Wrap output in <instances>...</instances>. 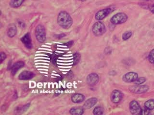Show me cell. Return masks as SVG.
I'll return each instance as SVG.
<instances>
[{
  "mask_svg": "<svg viewBox=\"0 0 154 115\" xmlns=\"http://www.w3.org/2000/svg\"><path fill=\"white\" fill-rule=\"evenodd\" d=\"M57 23L63 28L67 29L72 25L73 20L68 13L62 11L58 15Z\"/></svg>",
  "mask_w": 154,
  "mask_h": 115,
  "instance_id": "cell-1",
  "label": "cell"
},
{
  "mask_svg": "<svg viewBox=\"0 0 154 115\" xmlns=\"http://www.w3.org/2000/svg\"><path fill=\"white\" fill-rule=\"evenodd\" d=\"M35 37L39 43L45 42L46 40V32L44 25L39 24L37 26L35 29Z\"/></svg>",
  "mask_w": 154,
  "mask_h": 115,
  "instance_id": "cell-2",
  "label": "cell"
},
{
  "mask_svg": "<svg viewBox=\"0 0 154 115\" xmlns=\"http://www.w3.org/2000/svg\"><path fill=\"white\" fill-rule=\"evenodd\" d=\"M128 16L124 13H119L111 17V23L114 25H119L123 24L127 21Z\"/></svg>",
  "mask_w": 154,
  "mask_h": 115,
  "instance_id": "cell-3",
  "label": "cell"
},
{
  "mask_svg": "<svg viewBox=\"0 0 154 115\" xmlns=\"http://www.w3.org/2000/svg\"><path fill=\"white\" fill-rule=\"evenodd\" d=\"M92 30L94 35L97 37H99L102 36L106 32V26L102 22L98 21L94 24Z\"/></svg>",
  "mask_w": 154,
  "mask_h": 115,
  "instance_id": "cell-4",
  "label": "cell"
},
{
  "mask_svg": "<svg viewBox=\"0 0 154 115\" xmlns=\"http://www.w3.org/2000/svg\"><path fill=\"white\" fill-rule=\"evenodd\" d=\"M129 90L131 92L135 93H144L149 90V87L146 85H137L131 86L129 87Z\"/></svg>",
  "mask_w": 154,
  "mask_h": 115,
  "instance_id": "cell-5",
  "label": "cell"
},
{
  "mask_svg": "<svg viewBox=\"0 0 154 115\" xmlns=\"http://www.w3.org/2000/svg\"><path fill=\"white\" fill-rule=\"evenodd\" d=\"M112 10L111 8L103 9L101 10L95 14V19L97 20L100 21L103 20L106 17L108 16L112 12Z\"/></svg>",
  "mask_w": 154,
  "mask_h": 115,
  "instance_id": "cell-6",
  "label": "cell"
},
{
  "mask_svg": "<svg viewBox=\"0 0 154 115\" xmlns=\"http://www.w3.org/2000/svg\"><path fill=\"white\" fill-rule=\"evenodd\" d=\"M130 110L132 115H140L142 109L138 103L133 100L130 103Z\"/></svg>",
  "mask_w": 154,
  "mask_h": 115,
  "instance_id": "cell-7",
  "label": "cell"
},
{
  "mask_svg": "<svg viewBox=\"0 0 154 115\" xmlns=\"http://www.w3.org/2000/svg\"><path fill=\"white\" fill-rule=\"evenodd\" d=\"M88 85L94 86L97 84L99 81V77L96 73H91L88 75L86 79Z\"/></svg>",
  "mask_w": 154,
  "mask_h": 115,
  "instance_id": "cell-8",
  "label": "cell"
},
{
  "mask_svg": "<svg viewBox=\"0 0 154 115\" xmlns=\"http://www.w3.org/2000/svg\"><path fill=\"white\" fill-rule=\"evenodd\" d=\"M122 97L123 95L122 92L119 90H115L113 91L111 95V100L113 103L118 104L121 101Z\"/></svg>",
  "mask_w": 154,
  "mask_h": 115,
  "instance_id": "cell-9",
  "label": "cell"
},
{
  "mask_svg": "<svg viewBox=\"0 0 154 115\" xmlns=\"http://www.w3.org/2000/svg\"><path fill=\"white\" fill-rule=\"evenodd\" d=\"M138 74L136 72H130L125 74L123 77V80L126 83H132L138 78Z\"/></svg>",
  "mask_w": 154,
  "mask_h": 115,
  "instance_id": "cell-10",
  "label": "cell"
},
{
  "mask_svg": "<svg viewBox=\"0 0 154 115\" xmlns=\"http://www.w3.org/2000/svg\"><path fill=\"white\" fill-rule=\"evenodd\" d=\"M34 74L30 71H24L22 72L18 76V79L20 80H29L33 78Z\"/></svg>",
  "mask_w": 154,
  "mask_h": 115,
  "instance_id": "cell-11",
  "label": "cell"
},
{
  "mask_svg": "<svg viewBox=\"0 0 154 115\" xmlns=\"http://www.w3.org/2000/svg\"><path fill=\"white\" fill-rule=\"evenodd\" d=\"M21 41L24 44V45L28 49H30L32 48V44L31 42V37L30 34L29 33L26 34L21 38Z\"/></svg>",
  "mask_w": 154,
  "mask_h": 115,
  "instance_id": "cell-12",
  "label": "cell"
},
{
  "mask_svg": "<svg viewBox=\"0 0 154 115\" xmlns=\"http://www.w3.org/2000/svg\"><path fill=\"white\" fill-rule=\"evenodd\" d=\"M97 99L95 97L89 98L86 101L83 107L84 109H89L94 107L97 102Z\"/></svg>",
  "mask_w": 154,
  "mask_h": 115,
  "instance_id": "cell-13",
  "label": "cell"
},
{
  "mask_svg": "<svg viewBox=\"0 0 154 115\" xmlns=\"http://www.w3.org/2000/svg\"><path fill=\"white\" fill-rule=\"evenodd\" d=\"M25 66V63L22 61H19L14 64L11 68V74L13 75H14L17 72L19 71L22 68Z\"/></svg>",
  "mask_w": 154,
  "mask_h": 115,
  "instance_id": "cell-14",
  "label": "cell"
},
{
  "mask_svg": "<svg viewBox=\"0 0 154 115\" xmlns=\"http://www.w3.org/2000/svg\"><path fill=\"white\" fill-rule=\"evenodd\" d=\"M85 99L84 95L81 93H75L71 97V100L74 103H80L83 102Z\"/></svg>",
  "mask_w": 154,
  "mask_h": 115,
  "instance_id": "cell-15",
  "label": "cell"
},
{
  "mask_svg": "<svg viewBox=\"0 0 154 115\" xmlns=\"http://www.w3.org/2000/svg\"><path fill=\"white\" fill-rule=\"evenodd\" d=\"M84 108L83 107H74L70 109V114L73 115H82L84 113Z\"/></svg>",
  "mask_w": 154,
  "mask_h": 115,
  "instance_id": "cell-16",
  "label": "cell"
},
{
  "mask_svg": "<svg viewBox=\"0 0 154 115\" xmlns=\"http://www.w3.org/2000/svg\"><path fill=\"white\" fill-rule=\"evenodd\" d=\"M17 28L16 25H12L9 28L7 31V35L9 37H14L17 35Z\"/></svg>",
  "mask_w": 154,
  "mask_h": 115,
  "instance_id": "cell-17",
  "label": "cell"
},
{
  "mask_svg": "<svg viewBox=\"0 0 154 115\" xmlns=\"http://www.w3.org/2000/svg\"><path fill=\"white\" fill-rule=\"evenodd\" d=\"M24 1L25 0H11V1H10V6L14 8H18L21 6Z\"/></svg>",
  "mask_w": 154,
  "mask_h": 115,
  "instance_id": "cell-18",
  "label": "cell"
},
{
  "mask_svg": "<svg viewBox=\"0 0 154 115\" xmlns=\"http://www.w3.org/2000/svg\"><path fill=\"white\" fill-rule=\"evenodd\" d=\"M144 107L150 110L154 109V99H149L146 101Z\"/></svg>",
  "mask_w": 154,
  "mask_h": 115,
  "instance_id": "cell-19",
  "label": "cell"
},
{
  "mask_svg": "<svg viewBox=\"0 0 154 115\" xmlns=\"http://www.w3.org/2000/svg\"><path fill=\"white\" fill-rule=\"evenodd\" d=\"M103 109L102 107H97L94 108L93 114L95 115H103Z\"/></svg>",
  "mask_w": 154,
  "mask_h": 115,
  "instance_id": "cell-20",
  "label": "cell"
},
{
  "mask_svg": "<svg viewBox=\"0 0 154 115\" xmlns=\"http://www.w3.org/2000/svg\"><path fill=\"white\" fill-rule=\"evenodd\" d=\"M81 59V55L79 53H75L73 55V64H77Z\"/></svg>",
  "mask_w": 154,
  "mask_h": 115,
  "instance_id": "cell-21",
  "label": "cell"
},
{
  "mask_svg": "<svg viewBox=\"0 0 154 115\" xmlns=\"http://www.w3.org/2000/svg\"><path fill=\"white\" fill-rule=\"evenodd\" d=\"M131 36H132V32L131 31H126L123 34L122 39L124 40H129V38L131 37Z\"/></svg>",
  "mask_w": 154,
  "mask_h": 115,
  "instance_id": "cell-22",
  "label": "cell"
},
{
  "mask_svg": "<svg viewBox=\"0 0 154 115\" xmlns=\"http://www.w3.org/2000/svg\"><path fill=\"white\" fill-rule=\"evenodd\" d=\"M146 81V78L144 77H140V78H138L136 79V80L134 81V83L136 85H140Z\"/></svg>",
  "mask_w": 154,
  "mask_h": 115,
  "instance_id": "cell-23",
  "label": "cell"
},
{
  "mask_svg": "<svg viewBox=\"0 0 154 115\" xmlns=\"http://www.w3.org/2000/svg\"><path fill=\"white\" fill-rule=\"evenodd\" d=\"M148 60L151 63H154V49L151 51L148 55Z\"/></svg>",
  "mask_w": 154,
  "mask_h": 115,
  "instance_id": "cell-24",
  "label": "cell"
},
{
  "mask_svg": "<svg viewBox=\"0 0 154 115\" xmlns=\"http://www.w3.org/2000/svg\"><path fill=\"white\" fill-rule=\"evenodd\" d=\"M150 113V110L147 109V108H145L144 109L141 110V114L140 115H148Z\"/></svg>",
  "mask_w": 154,
  "mask_h": 115,
  "instance_id": "cell-25",
  "label": "cell"
},
{
  "mask_svg": "<svg viewBox=\"0 0 154 115\" xmlns=\"http://www.w3.org/2000/svg\"><path fill=\"white\" fill-rule=\"evenodd\" d=\"M6 58V55L5 53L2 52L1 53V58H0V61L1 63H2Z\"/></svg>",
  "mask_w": 154,
  "mask_h": 115,
  "instance_id": "cell-26",
  "label": "cell"
},
{
  "mask_svg": "<svg viewBox=\"0 0 154 115\" xmlns=\"http://www.w3.org/2000/svg\"><path fill=\"white\" fill-rule=\"evenodd\" d=\"M148 8H149V10L150 11V12L152 13H154V4L150 5Z\"/></svg>",
  "mask_w": 154,
  "mask_h": 115,
  "instance_id": "cell-27",
  "label": "cell"
},
{
  "mask_svg": "<svg viewBox=\"0 0 154 115\" xmlns=\"http://www.w3.org/2000/svg\"><path fill=\"white\" fill-rule=\"evenodd\" d=\"M79 1H86V0H79Z\"/></svg>",
  "mask_w": 154,
  "mask_h": 115,
  "instance_id": "cell-28",
  "label": "cell"
},
{
  "mask_svg": "<svg viewBox=\"0 0 154 115\" xmlns=\"http://www.w3.org/2000/svg\"><path fill=\"white\" fill-rule=\"evenodd\" d=\"M146 1H151V0H146Z\"/></svg>",
  "mask_w": 154,
  "mask_h": 115,
  "instance_id": "cell-29",
  "label": "cell"
},
{
  "mask_svg": "<svg viewBox=\"0 0 154 115\" xmlns=\"http://www.w3.org/2000/svg\"></svg>",
  "mask_w": 154,
  "mask_h": 115,
  "instance_id": "cell-30",
  "label": "cell"
}]
</instances>
